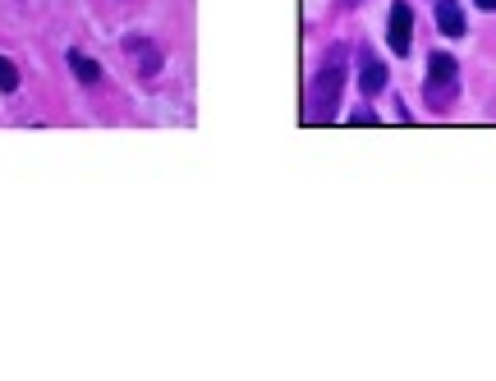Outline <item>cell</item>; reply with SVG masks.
Here are the masks:
<instances>
[{"label": "cell", "instance_id": "cell-1", "mask_svg": "<svg viewBox=\"0 0 496 381\" xmlns=\"http://www.w3.org/2000/svg\"><path fill=\"white\" fill-rule=\"evenodd\" d=\"M340 92H345V60L340 51H331V60L313 74V87H308V115L313 120H336V106H340Z\"/></svg>", "mask_w": 496, "mask_h": 381}, {"label": "cell", "instance_id": "cell-2", "mask_svg": "<svg viewBox=\"0 0 496 381\" xmlns=\"http://www.w3.org/2000/svg\"><path fill=\"white\" fill-rule=\"evenodd\" d=\"M455 87H460V74H455V60L446 51L428 55V87H423V97H428L432 110H446L455 97Z\"/></svg>", "mask_w": 496, "mask_h": 381}, {"label": "cell", "instance_id": "cell-3", "mask_svg": "<svg viewBox=\"0 0 496 381\" xmlns=\"http://www.w3.org/2000/svg\"><path fill=\"white\" fill-rule=\"evenodd\" d=\"M386 37H391V51L396 55H409V42H414V10H409L405 0L391 5V28H386Z\"/></svg>", "mask_w": 496, "mask_h": 381}, {"label": "cell", "instance_id": "cell-4", "mask_svg": "<svg viewBox=\"0 0 496 381\" xmlns=\"http://www.w3.org/2000/svg\"><path fill=\"white\" fill-rule=\"evenodd\" d=\"M124 51L138 55V74H143V78L161 74V51H156L152 42H143V37H124Z\"/></svg>", "mask_w": 496, "mask_h": 381}, {"label": "cell", "instance_id": "cell-5", "mask_svg": "<svg viewBox=\"0 0 496 381\" xmlns=\"http://www.w3.org/2000/svg\"><path fill=\"white\" fill-rule=\"evenodd\" d=\"M65 60H69V69H74V78H78L83 87H97V83H101V65L92 60V55H83V51H69Z\"/></svg>", "mask_w": 496, "mask_h": 381}, {"label": "cell", "instance_id": "cell-6", "mask_svg": "<svg viewBox=\"0 0 496 381\" xmlns=\"http://www.w3.org/2000/svg\"><path fill=\"white\" fill-rule=\"evenodd\" d=\"M437 28L446 37H460L464 33V10L455 5V0H437Z\"/></svg>", "mask_w": 496, "mask_h": 381}, {"label": "cell", "instance_id": "cell-7", "mask_svg": "<svg viewBox=\"0 0 496 381\" xmlns=\"http://www.w3.org/2000/svg\"><path fill=\"white\" fill-rule=\"evenodd\" d=\"M359 83H363L368 97H377V92L386 87V65H382V60H373L368 51H363V74H359Z\"/></svg>", "mask_w": 496, "mask_h": 381}, {"label": "cell", "instance_id": "cell-8", "mask_svg": "<svg viewBox=\"0 0 496 381\" xmlns=\"http://www.w3.org/2000/svg\"><path fill=\"white\" fill-rule=\"evenodd\" d=\"M0 92H19V69H14V60H5V55H0Z\"/></svg>", "mask_w": 496, "mask_h": 381}, {"label": "cell", "instance_id": "cell-9", "mask_svg": "<svg viewBox=\"0 0 496 381\" xmlns=\"http://www.w3.org/2000/svg\"><path fill=\"white\" fill-rule=\"evenodd\" d=\"M478 5H483V10H496V0H478Z\"/></svg>", "mask_w": 496, "mask_h": 381}, {"label": "cell", "instance_id": "cell-10", "mask_svg": "<svg viewBox=\"0 0 496 381\" xmlns=\"http://www.w3.org/2000/svg\"><path fill=\"white\" fill-rule=\"evenodd\" d=\"M350 5H354V0H350Z\"/></svg>", "mask_w": 496, "mask_h": 381}]
</instances>
